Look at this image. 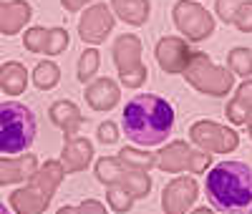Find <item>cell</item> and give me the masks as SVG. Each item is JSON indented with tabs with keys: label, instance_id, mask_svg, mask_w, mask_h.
Listing matches in <instances>:
<instances>
[{
	"label": "cell",
	"instance_id": "obj_7",
	"mask_svg": "<svg viewBox=\"0 0 252 214\" xmlns=\"http://www.w3.org/2000/svg\"><path fill=\"white\" fill-rule=\"evenodd\" d=\"M247 214H252V204H250V212H247Z\"/></svg>",
	"mask_w": 252,
	"mask_h": 214
},
{
	"label": "cell",
	"instance_id": "obj_5",
	"mask_svg": "<svg viewBox=\"0 0 252 214\" xmlns=\"http://www.w3.org/2000/svg\"><path fill=\"white\" fill-rule=\"evenodd\" d=\"M0 214H10V209H8V207H5L3 202H0Z\"/></svg>",
	"mask_w": 252,
	"mask_h": 214
},
{
	"label": "cell",
	"instance_id": "obj_6",
	"mask_svg": "<svg viewBox=\"0 0 252 214\" xmlns=\"http://www.w3.org/2000/svg\"><path fill=\"white\" fill-rule=\"evenodd\" d=\"M250 136H252V123H250Z\"/></svg>",
	"mask_w": 252,
	"mask_h": 214
},
{
	"label": "cell",
	"instance_id": "obj_1",
	"mask_svg": "<svg viewBox=\"0 0 252 214\" xmlns=\"http://www.w3.org/2000/svg\"><path fill=\"white\" fill-rule=\"evenodd\" d=\"M124 134L139 146H157L174 128V106L157 93H139L124 106Z\"/></svg>",
	"mask_w": 252,
	"mask_h": 214
},
{
	"label": "cell",
	"instance_id": "obj_2",
	"mask_svg": "<svg viewBox=\"0 0 252 214\" xmlns=\"http://www.w3.org/2000/svg\"><path fill=\"white\" fill-rule=\"evenodd\" d=\"M207 199L220 214H242L252 204V166L245 161H220L207 171Z\"/></svg>",
	"mask_w": 252,
	"mask_h": 214
},
{
	"label": "cell",
	"instance_id": "obj_3",
	"mask_svg": "<svg viewBox=\"0 0 252 214\" xmlns=\"http://www.w3.org/2000/svg\"><path fill=\"white\" fill-rule=\"evenodd\" d=\"M38 134V121L31 106L20 101L0 103V154H26Z\"/></svg>",
	"mask_w": 252,
	"mask_h": 214
},
{
	"label": "cell",
	"instance_id": "obj_4",
	"mask_svg": "<svg viewBox=\"0 0 252 214\" xmlns=\"http://www.w3.org/2000/svg\"><path fill=\"white\" fill-rule=\"evenodd\" d=\"M98 134H101L98 139H101L103 144H114V141L119 139V128H116V123H109V121H106V123H101Z\"/></svg>",
	"mask_w": 252,
	"mask_h": 214
}]
</instances>
